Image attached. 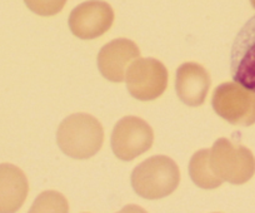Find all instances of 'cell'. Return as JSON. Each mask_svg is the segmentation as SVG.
Instances as JSON below:
<instances>
[{
	"instance_id": "obj_1",
	"label": "cell",
	"mask_w": 255,
	"mask_h": 213,
	"mask_svg": "<svg viewBox=\"0 0 255 213\" xmlns=\"http://www.w3.org/2000/svg\"><path fill=\"white\" fill-rule=\"evenodd\" d=\"M56 142L63 153L70 158H92L102 148L104 129L95 117L75 113L61 122L56 132Z\"/></svg>"
},
{
	"instance_id": "obj_2",
	"label": "cell",
	"mask_w": 255,
	"mask_h": 213,
	"mask_svg": "<svg viewBox=\"0 0 255 213\" xmlns=\"http://www.w3.org/2000/svg\"><path fill=\"white\" fill-rule=\"evenodd\" d=\"M180 182V171L173 159L154 156L145 159L131 173V186L140 197L159 200L171 195Z\"/></svg>"
},
{
	"instance_id": "obj_3",
	"label": "cell",
	"mask_w": 255,
	"mask_h": 213,
	"mask_svg": "<svg viewBox=\"0 0 255 213\" xmlns=\"http://www.w3.org/2000/svg\"><path fill=\"white\" fill-rule=\"evenodd\" d=\"M209 159L212 170L223 182L243 185L255 175V157L252 151L227 138L215 142Z\"/></svg>"
},
{
	"instance_id": "obj_4",
	"label": "cell",
	"mask_w": 255,
	"mask_h": 213,
	"mask_svg": "<svg viewBox=\"0 0 255 213\" xmlns=\"http://www.w3.org/2000/svg\"><path fill=\"white\" fill-rule=\"evenodd\" d=\"M215 113L230 124L249 127L255 123V93L237 82H227L214 90Z\"/></svg>"
},
{
	"instance_id": "obj_5",
	"label": "cell",
	"mask_w": 255,
	"mask_h": 213,
	"mask_svg": "<svg viewBox=\"0 0 255 213\" xmlns=\"http://www.w3.org/2000/svg\"><path fill=\"white\" fill-rule=\"evenodd\" d=\"M127 87L135 99L148 102L160 97L168 87V70L154 58H138L128 68Z\"/></svg>"
},
{
	"instance_id": "obj_6",
	"label": "cell",
	"mask_w": 255,
	"mask_h": 213,
	"mask_svg": "<svg viewBox=\"0 0 255 213\" xmlns=\"http://www.w3.org/2000/svg\"><path fill=\"white\" fill-rule=\"evenodd\" d=\"M154 142V132L139 117H124L114 127L112 149L122 161H133L148 152Z\"/></svg>"
},
{
	"instance_id": "obj_7",
	"label": "cell",
	"mask_w": 255,
	"mask_h": 213,
	"mask_svg": "<svg viewBox=\"0 0 255 213\" xmlns=\"http://www.w3.org/2000/svg\"><path fill=\"white\" fill-rule=\"evenodd\" d=\"M114 21V10L103 0H88L70 13L69 28L79 39H95L107 33Z\"/></svg>"
},
{
	"instance_id": "obj_8",
	"label": "cell",
	"mask_w": 255,
	"mask_h": 213,
	"mask_svg": "<svg viewBox=\"0 0 255 213\" xmlns=\"http://www.w3.org/2000/svg\"><path fill=\"white\" fill-rule=\"evenodd\" d=\"M230 57L234 82L255 93V15L238 33Z\"/></svg>"
},
{
	"instance_id": "obj_9",
	"label": "cell",
	"mask_w": 255,
	"mask_h": 213,
	"mask_svg": "<svg viewBox=\"0 0 255 213\" xmlns=\"http://www.w3.org/2000/svg\"><path fill=\"white\" fill-rule=\"evenodd\" d=\"M140 57V50L129 39H115L105 44L98 54V68L105 79L114 83L125 80L128 68Z\"/></svg>"
},
{
	"instance_id": "obj_10",
	"label": "cell",
	"mask_w": 255,
	"mask_h": 213,
	"mask_svg": "<svg viewBox=\"0 0 255 213\" xmlns=\"http://www.w3.org/2000/svg\"><path fill=\"white\" fill-rule=\"evenodd\" d=\"M175 88L178 97L184 104L199 107L205 102L209 92L210 75L198 63H184L176 70Z\"/></svg>"
},
{
	"instance_id": "obj_11",
	"label": "cell",
	"mask_w": 255,
	"mask_h": 213,
	"mask_svg": "<svg viewBox=\"0 0 255 213\" xmlns=\"http://www.w3.org/2000/svg\"><path fill=\"white\" fill-rule=\"evenodd\" d=\"M28 192V180L20 168L9 163L0 165V213L18 211Z\"/></svg>"
},
{
	"instance_id": "obj_12",
	"label": "cell",
	"mask_w": 255,
	"mask_h": 213,
	"mask_svg": "<svg viewBox=\"0 0 255 213\" xmlns=\"http://www.w3.org/2000/svg\"><path fill=\"white\" fill-rule=\"evenodd\" d=\"M209 157V149H202L191 157L189 163V173L191 180L203 190H214L220 187L223 183V181L212 170Z\"/></svg>"
},
{
	"instance_id": "obj_13",
	"label": "cell",
	"mask_w": 255,
	"mask_h": 213,
	"mask_svg": "<svg viewBox=\"0 0 255 213\" xmlns=\"http://www.w3.org/2000/svg\"><path fill=\"white\" fill-rule=\"evenodd\" d=\"M31 212H68L69 206L63 195L54 191L44 192L36 198Z\"/></svg>"
},
{
	"instance_id": "obj_14",
	"label": "cell",
	"mask_w": 255,
	"mask_h": 213,
	"mask_svg": "<svg viewBox=\"0 0 255 213\" xmlns=\"http://www.w3.org/2000/svg\"><path fill=\"white\" fill-rule=\"evenodd\" d=\"M33 13L41 16H53L60 13L68 0H24Z\"/></svg>"
},
{
	"instance_id": "obj_15",
	"label": "cell",
	"mask_w": 255,
	"mask_h": 213,
	"mask_svg": "<svg viewBox=\"0 0 255 213\" xmlns=\"http://www.w3.org/2000/svg\"><path fill=\"white\" fill-rule=\"evenodd\" d=\"M250 3H252L253 8H254V9H255V0H250Z\"/></svg>"
}]
</instances>
